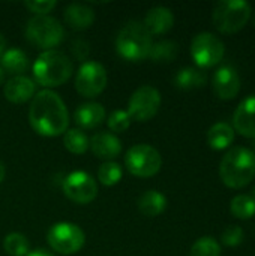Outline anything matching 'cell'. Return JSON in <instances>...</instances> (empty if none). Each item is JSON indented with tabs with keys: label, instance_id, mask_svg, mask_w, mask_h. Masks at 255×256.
<instances>
[{
	"label": "cell",
	"instance_id": "obj_32",
	"mask_svg": "<svg viewBox=\"0 0 255 256\" xmlns=\"http://www.w3.org/2000/svg\"><path fill=\"white\" fill-rule=\"evenodd\" d=\"M56 0H29L24 3V6L36 15H47L56 8Z\"/></svg>",
	"mask_w": 255,
	"mask_h": 256
},
{
	"label": "cell",
	"instance_id": "obj_11",
	"mask_svg": "<svg viewBox=\"0 0 255 256\" xmlns=\"http://www.w3.org/2000/svg\"><path fill=\"white\" fill-rule=\"evenodd\" d=\"M108 81L105 68L93 60L84 62L75 76V88L84 98H95L104 92Z\"/></svg>",
	"mask_w": 255,
	"mask_h": 256
},
{
	"label": "cell",
	"instance_id": "obj_29",
	"mask_svg": "<svg viewBox=\"0 0 255 256\" xmlns=\"http://www.w3.org/2000/svg\"><path fill=\"white\" fill-rule=\"evenodd\" d=\"M189 256H221V244L213 237H201L192 244Z\"/></svg>",
	"mask_w": 255,
	"mask_h": 256
},
{
	"label": "cell",
	"instance_id": "obj_23",
	"mask_svg": "<svg viewBox=\"0 0 255 256\" xmlns=\"http://www.w3.org/2000/svg\"><path fill=\"white\" fill-rule=\"evenodd\" d=\"M2 68L3 70L9 72V74H14L15 76L23 74L27 66H29V58H27V54L20 50V48H9L3 52L2 58Z\"/></svg>",
	"mask_w": 255,
	"mask_h": 256
},
{
	"label": "cell",
	"instance_id": "obj_36",
	"mask_svg": "<svg viewBox=\"0 0 255 256\" xmlns=\"http://www.w3.org/2000/svg\"><path fill=\"white\" fill-rule=\"evenodd\" d=\"M5 176H6V171H5V165L0 162V183L5 180Z\"/></svg>",
	"mask_w": 255,
	"mask_h": 256
},
{
	"label": "cell",
	"instance_id": "obj_27",
	"mask_svg": "<svg viewBox=\"0 0 255 256\" xmlns=\"http://www.w3.org/2000/svg\"><path fill=\"white\" fill-rule=\"evenodd\" d=\"M3 249L9 256H27L29 250V242L26 236L20 232H11L3 240Z\"/></svg>",
	"mask_w": 255,
	"mask_h": 256
},
{
	"label": "cell",
	"instance_id": "obj_12",
	"mask_svg": "<svg viewBox=\"0 0 255 256\" xmlns=\"http://www.w3.org/2000/svg\"><path fill=\"white\" fill-rule=\"evenodd\" d=\"M65 195L75 204H89L98 196L95 178L84 171H74L63 180Z\"/></svg>",
	"mask_w": 255,
	"mask_h": 256
},
{
	"label": "cell",
	"instance_id": "obj_19",
	"mask_svg": "<svg viewBox=\"0 0 255 256\" xmlns=\"http://www.w3.org/2000/svg\"><path fill=\"white\" fill-rule=\"evenodd\" d=\"M65 21L75 30L89 28L95 21V12L92 8L81 3H71L65 9Z\"/></svg>",
	"mask_w": 255,
	"mask_h": 256
},
{
	"label": "cell",
	"instance_id": "obj_7",
	"mask_svg": "<svg viewBox=\"0 0 255 256\" xmlns=\"http://www.w3.org/2000/svg\"><path fill=\"white\" fill-rule=\"evenodd\" d=\"M125 165L135 177H153L161 170L162 158L155 147L149 144H137L128 150Z\"/></svg>",
	"mask_w": 255,
	"mask_h": 256
},
{
	"label": "cell",
	"instance_id": "obj_21",
	"mask_svg": "<svg viewBox=\"0 0 255 256\" xmlns=\"http://www.w3.org/2000/svg\"><path fill=\"white\" fill-rule=\"evenodd\" d=\"M167 208V198L159 190H147L138 200V210L143 216L156 218Z\"/></svg>",
	"mask_w": 255,
	"mask_h": 256
},
{
	"label": "cell",
	"instance_id": "obj_26",
	"mask_svg": "<svg viewBox=\"0 0 255 256\" xmlns=\"http://www.w3.org/2000/svg\"><path fill=\"white\" fill-rule=\"evenodd\" d=\"M231 214L237 219L246 220L255 214V201L251 195H237L231 200L230 204Z\"/></svg>",
	"mask_w": 255,
	"mask_h": 256
},
{
	"label": "cell",
	"instance_id": "obj_24",
	"mask_svg": "<svg viewBox=\"0 0 255 256\" xmlns=\"http://www.w3.org/2000/svg\"><path fill=\"white\" fill-rule=\"evenodd\" d=\"M177 54L179 45L174 40H159L152 45L149 58H152L155 63H170L176 60Z\"/></svg>",
	"mask_w": 255,
	"mask_h": 256
},
{
	"label": "cell",
	"instance_id": "obj_4",
	"mask_svg": "<svg viewBox=\"0 0 255 256\" xmlns=\"http://www.w3.org/2000/svg\"><path fill=\"white\" fill-rule=\"evenodd\" d=\"M152 45V34L140 21H131L123 26L116 39L119 56L129 62H140L149 57Z\"/></svg>",
	"mask_w": 255,
	"mask_h": 256
},
{
	"label": "cell",
	"instance_id": "obj_8",
	"mask_svg": "<svg viewBox=\"0 0 255 256\" xmlns=\"http://www.w3.org/2000/svg\"><path fill=\"white\" fill-rule=\"evenodd\" d=\"M47 240L53 250L62 255H72L81 250L86 243V236L78 225L60 222L50 228Z\"/></svg>",
	"mask_w": 255,
	"mask_h": 256
},
{
	"label": "cell",
	"instance_id": "obj_2",
	"mask_svg": "<svg viewBox=\"0 0 255 256\" xmlns=\"http://www.w3.org/2000/svg\"><path fill=\"white\" fill-rule=\"evenodd\" d=\"M219 177L231 189L248 186L255 177V153L248 147L230 148L219 164Z\"/></svg>",
	"mask_w": 255,
	"mask_h": 256
},
{
	"label": "cell",
	"instance_id": "obj_37",
	"mask_svg": "<svg viewBox=\"0 0 255 256\" xmlns=\"http://www.w3.org/2000/svg\"><path fill=\"white\" fill-rule=\"evenodd\" d=\"M3 81H5V70H3V68L0 66V84H3Z\"/></svg>",
	"mask_w": 255,
	"mask_h": 256
},
{
	"label": "cell",
	"instance_id": "obj_10",
	"mask_svg": "<svg viewBox=\"0 0 255 256\" xmlns=\"http://www.w3.org/2000/svg\"><path fill=\"white\" fill-rule=\"evenodd\" d=\"M161 106V93L158 88L152 86L138 87L129 98L128 102V114L131 120L137 122H149L152 120Z\"/></svg>",
	"mask_w": 255,
	"mask_h": 256
},
{
	"label": "cell",
	"instance_id": "obj_5",
	"mask_svg": "<svg viewBox=\"0 0 255 256\" xmlns=\"http://www.w3.org/2000/svg\"><path fill=\"white\" fill-rule=\"evenodd\" d=\"M252 8L245 0H221L215 4L212 20L221 33H236L242 30L249 18Z\"/></svg>",
	"mask_w": 255,
	"mask_h": 256
},
{
	"label": "cell",
	"instance_id": "obj_35",
	"mask_svg": "<svg viewBox=\"0 0 255 256\" xmlns=\"http://www.w3.org/2000/svg\"><path fill=\"white\" fill-rule=\"evenodd\" d=\"M5 51H6V39H5V36L0 33V58H2V56H3Z\"/></svg>",
	"mask_w": 255,
	"mask_h": 256
},
{
	"label": "cell",
	"instance_id": "obj_1",
	"mask_svg": "<svg viewBox=\"0 0 255 256\" xmlns=\"http://www.w3.org/2000/svg\"><path fill=\"white\" fill-rule=\"evenodd\" d=\"M29 122L36 134L42 136H59L68 130L69 112L57 93L42 90L32 99Z\"/></svg>",
	"mask_w": 255,
	"mask_h": 256
},
{
	"label": "cell",
	"instance_id": "obj_38",
	"mask_svg": "<svg viewBox=\"0 0 255 256\" xmlns=\"http://www.w3.org/2000/svg\"><path fill=\"white\" fill-rule=\"evenodd\" d=\"M251 150H252V152H254V153H255V141H254V142H252V148H251Z\"/></svg>",
	"mask_w": 255,
	"mask_h": 256
},
{
	"label": "cell",
	"instance_id": "obj_3",
	"mask_svg": "<svg viewBox=\"0 0 255 256\" xmlns=\"http://www.w3.org/2000/svg\"><path fill=\"white\" fill-rule=\"evenodd\" d=\"M71 58L57 50H47L33 63V76L39 86L57 87L65 84L72 75Z\"/></svg>",
	"mask_w": 255,
	"mask_h": 256
},
{
	"label": "cell",
	"instance_id": "obj_31",
	"mask_svg": "<svg viewBox=\"0 0 255 256\" xmlns=\"http://www.w3.org/2000/svg\"><path fill=\"white\" fill-rule=\"evenodd\" d=\"M243 230L237 225H231L228 228L224 230V232L221 234V242L228 246V248H236L239 244H242L243 242Z\"/></svg>",
	"mask_w": 255,
	"mask_h": 256
},
{
	"label": "cell",
	"instance_id": "obj_22",
	"mask_svg": "<svg viewBox=\"0 0 255 256\" xmlns=\"http://www.w3.org/2000/svg\"><path fill=\"white\" fill-rule=\"evenodd\" d=\"M207 81V75L203 69L200 68H182L176 76H174V84L176 87L182 88V90H192V88H198L203 87Z\"/></svg>",
	"mask_w": 255,
	"mask_h": 256
},
{
	"label": "cell",
	"instance_id": "obj_16",
	"mask_svg": "<svg viewBox=\"0 0 255 256\" xmlns=\"http://www.w3.org/2000/svg\"><path fill=\"white\" fill-rule=\"evenodd\" d=\"M89 147L92 148L93 154L99 159H105L107 162L117 158L122 152V142L120 140L110 132H99L95 134L89 140Z\"/></svg>",
	"mask_w": 255,
	"mask_h": 256
},
{
	"label": "cell",
	"instance_id": "obj_33",
	"mask_svg": "<svg viewBox=\"0 0 255 256\" xmlns=\"http://www.w3.org/2000/svg\"><path fill=\"white\" fill-rule=\"evenodd\" d=\"M71 51L74 54V57L77 60H87L89 57V52H90V46H89V42L84 40V39H75L72 40V45H71Z\"/></svg>",
	"mask_w": 255,
	"mask_h": 256
},
{
	"label": "cell",
	"instance_id": "obj_14",
	"mask_svg": "<svg viewBox=\"0 0 255 256\" xmlns=\"http://www.w3.org/2000/svg\"><path fill=\"white\" fill-rule=\"evenodd\" d=\"M233 129L242 136L255 140V94L245 98L233 114Z\"/></svg>",
	"mask_w": 255,
	"mask_h": 256
},
{
	"label": "cell",
	"instance_id": "obj_9",
	"mask_svg": "<svg viewBox=\"0 0 255 256\" xmlns=\"http://www.w3.org/2000/svg\"><path fill=\"white\" fill-rule=\"evenodd\" d=\"M225 52L224 42L210 32L198 33L191 42V56L200 69L216 66Z\"/></svg>",
	"mask_w": 255,
	"mask_h": 256
},
{
	"label": "cell",
	"instance_id": "obj_25",
	"mask_svg": "<svg viewBox=\"0 0 255 256\" xmlns=\"http://www.w3.org/2000/svg\"><path fill=\"white\" fill-rule=\"evenodd\" d=\"M89 138L81 129H68L63 134L65 147L74 154H83L89 148Z\"/></svg>",
	"mask_w": 255,
	"mask_h": 256
},
{
	"label": "cell",
	"instance_id": "obj_13",
	"mask_svg": "<svg viewBox=\"0 0 255 256\" xmlns=\"http://www.w3.org/2000/svg\"><path fill=\"white\" fill-rule=\"evenodd\" d=\"M212 88L218 99L221 100H231L240 92V76L239 72L230 66L224 64L213 74L212 78Z\"/></svg>",
	"mask_w": 255,
	"mask_h": 256
},
{
	"label": "cell",
	"instance_id": "obj_15",
	"mask_svg": "<svg viewBox=\"0 0 255 256\" xmlns=\"http://www.w3.org/2000/svg\"><path fill=\"white\" fill-rule=\"evenodd\" d=\"M35 92H36L35 81L24 75L12 76L11 80L6 81L3 87L5 98L12 104H24L30 100L35 96Z\"/></svg>",
	"mask_w": 255,
	"mask_h": 256
},
{
	"label": "cell",
	"instance_id": "obj_28",
	"mask_svg": "<svg viewBox=\"0 0 255 256\" xmlns=\"http://www.w3.org/2000/svg\"><path fill=\"white\" fill-rule=\"evenodd\" d=\"M123 176L122 166L116 162H104L99 170H98V180L104 184V186H114L120 182Z\"/></svg>",
	"mask_w": 255,
	"mask_h": 256
},
{
	"label": "cell",
	"instance_id": "obj_6",
	"mask_svg": "<svg viewBox=\"0 0 255 256\" xmlns=\"http://www.w3.org/2000/svg\"><path fill=\"white\" fill-rule=\"evenodd\" d=\"M63 36L65 30L62 24L50 15H35L26 26L27 40L45 51L57 46L63 40Z\"/></svg>",
	"mask_w": 255,
	"mask_h": 256
},
{
	"label": "cell",
	"instance_id": "obj_30",
	"mask_svg": "<svg viewBox=\"0 0 255 256\" xmlns=\"http://www.w3.org/2000/svg\"><path fill=\"white\" fill-rule=\"evenodd\" d=\"M107 124L110 128L111 132H116V134H122L125 132L129 124H131V117L126 111L123 110H116L110 114L108 120H107Z\"/></svg>",
	"mask_w": 255,
	"mask_h": 256
},
{
	"label": "cell",
	"instance_id": "obj_39",
	"mask_svg": "<svg viewBox=\"0 0 255 256\" xmlns=\"http://www.w3.org/2000/svg\"><path fill=\"white\" fill-rule=\"evenodd\" d=\"M252 198H254V201H255V189H254V192H252Z\"/></svg>",
	"mask_w": 255,
	"mask_h": 256
},
{
	"label": "cell",
	"instance_id": "obj_20",
	"mask_svg": "<svg viewBox=\"0 0 255 256\" xmlns=\"http://www.w3.org/2000/svg\"><path fill=\"white\" fill-rule=\"evenodd\" d=\"M234 129L233 126H230L225 122H219L215 123L209 132H207V144L213 148V150H224L228 148L233 141H234Z\"/></svg>",
	"mask_w": 255,
	"mask_h": 256
},
{
	"label": "cell",
	"instance_id": "obj_17",
	"mask_svg": "<svg viewBox=\"0 0 255 256\" xmlns=\"http://www.w3.org/2000/svg\"><path fill=\"white\" fill-rule=\"evenodd\" d=\"M143 24L152 36L164 34L171 30V27L174 24V15H173L171 9H168L165 6H155L146 14Z\"/></svg>",
	"mask_w": 255,
	"mask_h": 256
},
{
	"label": "cell",
	"instance_id": "obj_34",
	"mask_svg": "<svg viewBox=\"0 0 255 256\" xmlns=\"http://www.w3.org/2000/svg\"><path fill=\"white\" fill-rule=\"evenodd\" d=\"M27 256H54L53 254H50L48 250H45V249H36V250H32V252H29Z\"/></svg>",
	"mask_w": 255,
	"mask_h": 256
},
{
	"label": "cell",
	"instance_id": "obj_18",
	"mask_svg": "<svg viewBox=\"0 0 255 256\" xmlns=\"http://www.w3.org/2000/svg\"><path fill=\"white\" fill-rule=\"evenodd\" d=\"M74 118L81 129H95L105 120V108L98 102H87L75 110Z\"/></svg>",
	"mask_w": 255,
	"mask_h": 256
},
{
	"label": "cell",
	"instance_id": "obj_40",
	"mask_svg": "<svg viewBox=\"0 0 255 256\" xmlns=\"http://www.w3.org/2000/svg\"><path fill=\"white\" fill-rule=\"evenodd\" d=\"M254 27H255V21H254Z\"/></svg>",
	"mask_w": 255,
	"mask_h": 256
}]
</instances>
